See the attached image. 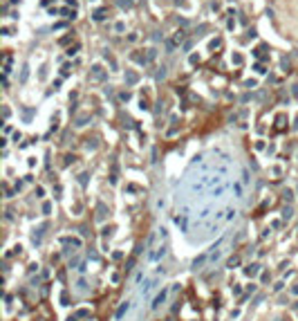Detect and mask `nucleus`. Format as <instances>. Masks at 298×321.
<instances>
[{"label":"nucleus","mask_w":298,"mask_h":321,"mask_svg":"<svg viewBox=\"0 0 298 321\" xmlns=\"http://www.w3.org/2000/svg\"><path fill=\"white\" fill-rule=\"evenodd\" d=\"M164 254H166V245H159V247H155V252H150V256H148V258L157 263L159 258H164Z\"/></svg>","instance_id":"1"},{"label":"nucleus","mask_w":298,"mask_h":321,"mask_svg":"<svg viewBox=\"0 0 298 321\" xmlns=\"http://www.w3.org/2000/svg\"><path fill=\"white\" fill-rule=\"evenodd\" d=\"M63 243H67V245H70V247H74V249H81V247H83V240H81V238H76V236L63 238Z\"/></svg>","instance_id":"2"},{"label":"nucleus","mask_w":298,"mask_h":321,"mask_svg":"<svg viewBox=\"0 0 298 321\" xmlns=\"http://www.w3.org/2000/svg\"><path fill=\"white\" fill-rule=\"evenodd\" d=\"M166 294H168V290H162V292H159V294L155 296V301H153V303H150V308H153V310H157V308H159V305H162L164 301H166Z\"/></svg>","instance_id":"3"},{"label":"nucleus","mask_w":298,"mask_h":321,"mask_svg":"<svg viewBox=\"0 0 298 321\" xmlns=\"http://www.w3.org/2000/svg\"><path fill=\"white\" fill-rule=\"evenodd\" d=\"M258 272H260V265H258V263H251V265L244 267V274H247V276H255Z\"/></svg>","instance_id":"4"},{"label":"nucleus","mask_w":298,"mask_h":321,"mask_svg":"<svg viewBox=\"0 0 298 321\" xmlns=\"http://www.w3.org/2000/svg\"><path fill=\"white\" fill-rule=\"evenodd\" d=\"M206 261H209V254H202L200 258H195V261H193V267H195V270H202V265H204Z\"/></svg>","instance_id":"5"},{"label":"nucleus","mask_w":298,"mask_h":321,"mask_svg":"<svg viewBox=\"0 0 298 321\" xmlns=\"http://www.w3.org/2000/svg\"><path fill=\"white\" fill-rule=\"evenodd\" d=\"M240 263H242V258H240V256H231L229 261H226V267H231V270H233V267H238Z\"/></svg>","instance_id":"6"},{"label":"nucleus","mask_w":298,"mask_h":321,"mask_svg":"<svg viewBox=\"0 0 298 321\" xmlns=\"http://www.w3.org/2000/svg\"><path fill=\"white\" fill-rule=\"evenodd\" d=\"M128 310H130V303H128V301H126V303H123V305H121V308H119V310H117V319H121V317H123V314H126Z\"/></svg>","instance_id":"7"},{"label":"nucleus","mask_w":298,"mask_h":321,"mask_svg":"<svg viewBox=\"0 0 298 321\" xmlns=\"http://www.w3.org/2000/svg\"><path fill=\"white\" fill-rule=\"evenodd\" d=\"M291 216H294V209H291V204H287V207H285V211H282V218H285V220H291Z\"/></svg>","instance_id":"8"},{"label":"nucleus","mask_w":298,"mask_h":321,"mask_svg":"<svg viewBox=\"0 0 298 321\" xmlns=\"http://www.w3.org/2000/svg\"><path fill=\"white\" fill-rule=\"evenodd\" d=\"M92 76H94V79H103L105 74H103V70L99 68V65H94V68H92Z\"/></svg>","instance_id":"9"},{"label":"nucleus","mask_w":298,"mask_h":321,"mask_svg":"<svg viewBox=\"0 0 298 321\" xmlns=\"http://www.w3.org/2000/svg\"><path fill=\"white\" fill-rule=\"evenodd\" d=\"M105 18V9H96L94 11V20H103Z\"/></svg>","instance_id":"10"},{"label":"nucleus","mask_w":298,"mask_h":321,"mask_svg":"<svg viewBox=\"0 0 298 321\" xmlns=\"http://www.w3.org/2000/svg\"><path fill=\"white\" fill-rule=\"evenodd\" d=\"M282 195H285V200H287V202H291V200H294V191H291V189H285V191H282Z\"/></svg>","instance_id":"11"},{"label":"nucleus","mask_w":298,"mask_h":321,"mask_svg":"<svg viewBox=\"0 0 298 321\" xmlns=\"http://www.w3.org/2000/svg\"><path fill=\"white\" fill-rule=\"evenodd\" d=\"M27 74H29V65H23V72H20V81L23 83L27 81Z\"/></svg>","instance_id":"12"},{"label":"nucleus","mask_w":298,"mask_h":321,"mask_svg":"<svg viewBox=\"0 0 298 321\" xmlns=\"http://www.w3.org/2000/svg\"><path fill=\"white\" fill-rule=\"evenodd\" d=\"M233 191H235V198H242V184H233Z\"/></svg>","instance_id":"13"},{"label":"nucleus","mask_w":298,"mask_h":321,"mask_svg":"<svg viewBox=\"0 0 298 321\" xmlns=\"http://www.w3.org/2000/svg\"><path fill=\"white\" fill-rule=\"evenodd\" d=\"M50 211H52V204L45 202V204H43V213H45V216H50Z\"/></svg>","instance_id":"14"},{"label":"nucleus","mask_w":298,"mask_h":321,"mask_svg":"<svg viewBox=\"0 0 298 321\" xmlns=\"http://www.w3.org/2000/svg\"><path fill=\"white\" fill-rule=\"evenodd\" d=\"M126 79H128V83H135V81H137V74H132V72H128V74H126Z\"/></svg>","instance_id":"15"},{"label":"nucleus","mask_w":298,"mask_h":321,"mask_svg":"<svg viewBox=\"0 0 298 321\" xmlns=\"http://www.w3.org/2000/svg\"><path fill=\"white\" fill-rule=\"evenodd\" d=\"M61 14H63V16H65V18H74V11H70V9H63V11H61Z\"/></svg>","instance_id":"16"},{"label":"nucleus","mask_w":298,"mask_h":321,"mask_svg":"<svg viewBox=\"0 0 298 321\" xmlns=\"http://www.w3.org/2000/svg\"><path fill=\"white\" fill-rule=\"evenodd\" d=\"M242 182H244V184H247V182H249V171H247V169L242 171Z\"/></svg>","instance_id":"17"},{"label":"nucleus","mask_w":298,"mask_h":321,"mask_svg":"<svg viewBox=\"0 0 298 321\" xmlns=\"http://www.w3.org/2000/svg\"><path fill=\"white\" fill-rule=\"evenodd\" d=\"M282 285H285L282 281H280V283H276V285H273V292H280V290H282Z\"/></svg>","instance_id":"18"},{"label":"nucleus","mask_w":298,"mask_h":321,"mask_svg":"<svg viewBox=\"0 0 298 321\" xmlns=\"http://www.w3.org/2000/svg\"><path fill=\"white\" fill-rule=\"evenodd\" d=\"M182 38H184V32H177V34H175V41L179 43V41H182Z\"/></svg>","instance_id":"19"},{"label":"nucleus","mask_w":298,"mask_h":321,"mask_svg":"<svg viewBox=\"0 0 298 321\" xmlns=\"http://www.w3.org/2000/svg\"><path fill=\"white\" fill-rule=\"evenodd\" d=\"M291 294H298V283H296L294 287H291Z\"/></svg>","instance_id":"20"}]
</instances>
